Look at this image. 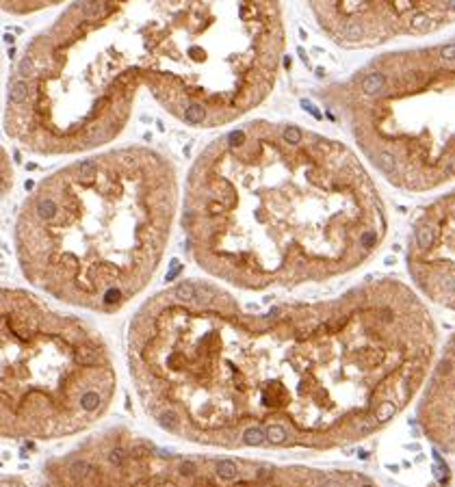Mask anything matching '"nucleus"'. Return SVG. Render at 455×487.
Listing matches in <instances>:
<instances>
[{
    "mask_svg": "<svg viewBox=\"0 0 455 487\" xmlns=\"http://www.w3.org/2000/svg\"><path fill=\"white\" fill-rule=\"evenodd\" d=\"M117 392L104 336L39 295H0V431L13 442H54L91 429Z\"/></svg>",
    "mask_w": 455,
    "mask_h": 487,
    "instance_id": "obj_5",
    "label": "nucleus"
},
{
    "mask_svg": "<svg viewBox=\"0 0 455 487\" xmlns=\"http://www.w3.org/2000/svg\"><path fill=\"white\" fill-rule=\"evenodd\" d=\"M65 0H2V9L4 13L13 17H24V16H35L39 11L46 9L59 7Z\"/></svg>",
    "mask_w": 455,
    "mask_h": 487,
    "instance_id": "obj_7",
    "label": "nucleus"
},
{
    "mask_svg": "<svg viewBox=\"0 0 455 487\" xmlns=\"http://www.w3.org/2000/svg\"><path fill=\"white\" fill-rule=\"evenodd\" d=\"M282 0H74L17 54L4 130L35 156L102 150L141 91L189 128H230L276 89Z\"/></svg>",
    "mask_w": 455,
    "mask_h": 487,
    "instance_id": "obj_2",
    "label": "nucleus"
},
{
    "mask_svg": "<svg viewBox=\"0 0 455 487\" xmlns=\"http://www.w3.org/2000/svg\"><path fill=\"white\" fill-rule=\"evenodd\" d=\"M314 22L341 46L425 35L455 16V0H306Z\"/></svg>",
    "mask_w": 455,
    "mask_h": 487,
    "instance_id": "obj_6",
    "label": "nucleus"
},
{
    "mask_svg": "<svg viewBox=\"0 0 455 487\" xmlns=\"http://www.w3.org/2000/svg\"><path fill=\"white\" fill-rule=\"evenodd\" d=\"M434 329L397 282L247 310L182 280L128 325V370L165 433L224 451H327L388 424L421 388Z\"/></svg>",
    "mask_w": 455,
    "mask_h": 487,
    "instance_id": "obj_1",
    "label": "nucleus"
},
{
    "mask_svg": "<svg viewBox=\"0 0 455 487\" xmlns=\"http://www.w3.org/2000/svg\"><path fill=\"white\" fill-rule=\"evenodd\" d=\"M180 202L178 169L154 147L87 154L24 197L13 225L17 267L65 305L115 314L154 280Z\"/></svg>",
    "mask_w": 455,
    "mask_h": 487,
    "instance_id": "obj_4",
    "label": "nucleus"
},
{
    "mask_svg": "<svg viewBox=\"0 0 455 487\" xmlns=\"http://www.w3.org/2000/svg\"><path fill=\"white\" fill-rule=\"evenodd\" d=\"M180 225L208 277L264 292L354 271L379 247L386 219L349 147L301 124L254 119L197 154Z\"/></svg>",
    "mask_w": 455,
    "mask_h": 487,
    "instance_id": "obj_3",
    "label": "nucleus"
},
{
    "mask_svg": "<svg viewBox=\"0 0 455 487\" xmlns=\"http://www.w3.org/2000/svg\"><path fill=\"white\" fill-rule=\"evenodd\" d=\"M360 487H371V485H360Z\"/></svg>",
    "mask_w": 455,
    "mask_h": 487,
    "instance_id": "obj_8",
    "label": "nucleus"
}]
</instances>
